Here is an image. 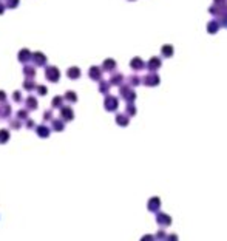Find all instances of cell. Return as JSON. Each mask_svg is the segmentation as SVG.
Segmentation results:
<instances>
[{
  "label": "cell",
  "instance_id": "obj_1",
  "mask_svg": "<svg viewBox=\"0 0 227 241\" xmlns=\"http://www.w3.org/2000/svg\"><path fill=\"white\" fill-rule=\"evenodd\" d=\"M45 76H46V79L50 80V82H57L59 77H60V73H59V70H57L56 66H46Z\"/></svg>",
  "mask_w": 227,
  "mask_h": 241
},
{
  "label": "cell",
  "instance_id": "obj_2",
  "mask_svg": "<svg viewBox=\"0 0 227 241\" xmlns=\"http://www.w3.org/2000/svg\"><path fill=\"white\" fill-rule=\"evenodd\" d=\"M33 59L36 62V65H39V66H43V65H45V62H46V57L43 56L42 53H34Z\"/></svg>",
  "mask_w": 227,
  "mask_h": 241
},
{
  "label": "cell",
  "instance_id": "obj_3",
  "mask_svg": "<svg viewBox=\"0 0 227 241\" xmlns=\"http://www.w3.org/2000/svg\"><path fill=\"white\" fill-rule=\"evenodd\" d=\"M60 116L64 118L65 120H71L74 118V114H73V110L71 108H62V111H60Z\"/></svg>",
  "mask_w": 227,
  "mask_h": 241
},
{
  "label": "cell",
  "instance_id": "obj_4",
  "mask_svg": "<svg viewBox=\"0 0 227 241\" xmlns=\"http://www.w3.org/2000/svg\"><path fill=\"white\" fill-rule=\"evenodd\" d=\"M37 135L40 136V138H48V136H50V128H48L46 125L37 127Z\"/></svg>",
  "mask_w": 227,
  "mask_h": 241
},
{
  "label": "cell",
  "instance_id": "obj_5",
  "mask_svg": "<svg viewBox=\"0 0 227 241\" xmlns=\"http://www.w3.org/2000/svg\"><path fill=\"white\" fill-rule=\"evenodd\" d=\"M29 57H33V54H31L28 50H22V51L19 53V60H20V62H28Z\"/></svg>",
  "mask_w": 227,
  "mask_h": 241
},
{
  "label": "cell",
  "instance_id": "obj_6",
  "mask_svg": "<svg viewBox=\"0 0 227 241\" xmlns=\"http://www.w3.org/2000/svg\"><path fill=\"white\" fill-rule=\"evenodd\" d=\"M79 76H81V70H79V68L73 66V68L68 70V77H70V79H77Z\"/></svg>",
  "mask_w": 227,
  "mask_h": 241
},
{
  "label": "cell",
  "instance_id": "obj_7",
  "mask_svg": "<svg viewBox=\"0 0 227 241\" xmlns=\"http://www.w3.org/2000/svg\"><path fill=\"white\" fill-rule=\"evenodd\" d=\"M26 107H28L29 110H31V108H37V101H36L33 96L26 97Z\"/></svg>",
  "mask_w": 227,
  "mask_h": 241
},
{
  "label": "cell",
  "instance_id": "obj_8",
  "mask_svg": "<svg viewBox=\"0 0 227 241\" xmlns=\"http://www.w3.org/2000/svg\"><path fill=\"white\" fill-rule=\"evenodd\" d=\"M10 139V131L8 130H0V144H5Z\"/></svg>",
  "mask_w": 227,
  "mask_h": 241
},
{
  "label": "cell",
  "instance_id": "obj_9",
  "mask_svg": "<svg viewBox=\"0 0 227 241\" xmlns=\"http://www.w3.org/2000/svg\"><path fill=\"white\" fill-rule=\"evenodd\" d=\"M64 122H62V120H59V119H54L53 120V128H54V130H57V131H62L64 130Z\"/></svg>",
  "mask_w": 227,
  "mask_h": 241
},
{
  "label": "cell",
  "instance_id": "obj_10",
  "mask_svg": "<svg viewBox=\"0 0 227 241\" xmlns=\"http://www.w3.org/2000/svg\"><path fill=\"white\" fill-rule=\"evenodd\" d=\"M90 77L91 79H99L101 77V70L96 68V66H93V68L90 70Z\"/></svg>",
  "mask_w": 227,
  "mask_h": 241
},
{
  "label": "cell",
  "instance_id": "obj_11",
  "mask_svg": "<svg viewBox=\"0 0 227 241\" xmlns=\"http://www.w3.org/2000/svg\"><path fill=\"white\" fill-rule=\"evenodd\" d=\"M23 87H25V90H28V91L34 90V88H37V85H36V84L33 82V80H29V79H26V80H25Z\"/></svg>",
  "mask_w": 227,
  "mask_h": 241
},
{
  "label": "cell",
  "instance_id": "obj_12",
  "mask_svg": "<svg viewBox=\"0 0 227 241\" xmlns=\"http://www.w3.org/2000/svg\"><path fill=\"white\" fill-rule=\"evenodd\" d=\"M65 99L70 101V102H76V101H77V96H76L74 91H66L65 93Z\"/></svg>",
  "mask_w": 227,
  "mask_h": 241
},
{
  "label": "cell",
  "instance_id": "obj_13",
  "mask_svg": "<svg viewBox=\"0 0 227 241\" xmlns=\"http://www.w3.org/2000/svg\"><path fill=\"white\" fill-rule=\"evenodd\" d=\"M23 73L28 76V77H33V76L36 74V70L33 68V66H25V68H23Z\"/></svg>",
  "mask_w": 227,
  "mask_h": 241
},
{
  "label": "cell",
  "instance_id": "obj_14",
  "mask_svg": "<svg viewBox=\"0 0 227 241\" xmlns=\"http://www.w3.org/2000/svg\"><path fill=\"white\" fill-rule=\"evenodd\" d=\"M62 101H64V97H60V96H56L54 97V101H53V107H60L62 105Z\"/></svg>",
  "mask_w": 227,
  "mask_h": 241
},
{
  "label": "cell",
  "instance_id": "obj_15",
  "mask_svg": "<svg viewBox=\"0 0 227 241\" xmlns=\"http://www.w3.org/2000/svg\"><path fill=\"white\" fill-rule=\"evenodd\" d=\"M46 87H42V85H37V93L39 94H46Z\"/></svg>",
  "mask_w": 227,
  "mask_h": 241
},
{
  "label": "cell",
  "instance_id": "obj_16",
  "mask_svg": "<svg viewBox=\"0 0 227 241\" xmlns=\"http://www.w3.org/2000/svg\"><path fill=\"white\" fill-rule=\"evenodd\" d=\"M104 66H105L107 70H108V68H113V66H114V64H113V60H105Z\"/></svg>",
  "mask_w": 227,
  "mask_h": 241
},
{
  "label": "cell",
  "instance_id": "obj_17",
  "mask_svg": "<svg viewBox=\"0 0 227 241\" xmlns=\"http://www.w3.org/2000/svg\"><path fill=\"white\" fill-rule=\"evenodd\" d=\"M17 5H19V0H11V2H8V6L10 8H16Z\"/></svg>",
  "mask_w": 227,
  "mask_h": 241
},
{
  "label": "cell",
  "instance_id": "obj_18",
  "mask_svg": "<svg viewBox=\"0 0 227 241\" xmlns=\"http://www.w3.org/2000/svg\"><path fill=\"white\" fill-rule=\"evenodd\" d=\"M17 116H19V119H25V118H26V116H28V113H26V111H25V110H23V111H22V110H20V111H19V114H17Z\"/></svg>",
  "mask_w": 227,
  "mask_h": 241
},
{
  "label": "cell",
  "instance_id": "obj_19",
  "mask_svg": "<svg viewBox=\"0 0 227 241\" xmlns=\"http://www.w3.org/2000/svg\"><path fill=\"white\" fill-rule=\"evenodd\" d=\"M12 96H14V101H16V102H20V101H22V99H20V93H19V91H16Z\"/></svg>",
  "mask_w": 227,
  "mask_h": 241
},
{
  "label": "cell",
  "instance_id": "obj_20",
  "mask_svg": "<svg viewBox=\"0 0 227 241\" xmlns=\"http://www.w3.org/2000/svg\"><path fill=\"white\" fill-rule=\"evenodd\" d=\"M51 116H53V113H51V111H46V113L45 114H43V119H51Z\"/></svg>",
  "mask_w": 227,
  "mask_h": 241
},
{
  "label": "cell",
  "instance_id": "obj_21",
  "mask_svg": "<svg viewBox=\"0 0 227 241\" xmlns=\"http://www.w3.org/2000/svg\"><path fill=\"white\" fill-rule=\"evenodd\" d=\"M5 97H6V94H5L3 91H0V102H3V101H5Z\"/></svg>",
  "mask_w": 227,
  "mask_h": 241
},
{
  "label": "cell",
  "instance_id": "obj_22",
  "mask_svg": "<svg viewBox=\"0 0 227 241\" xmlns=\"http://www.w3.org/2000/svg\"><path fill=\"white\" fill-rule=\"evenodd\" d=\"M20 125H19V122L17 120H12V128H19Z\"/></svg>",
  "mask_w": 227,
  "mask_h": 241
},
{
  "label": "cell",
  "instance_id": "obj_23",
  "mask_svg": "<svg viewBox=\"0 0 227 241\" xmlns=\"http://www.w3.org/2000/svg\"><path fill=\"white\" fill-rule=\"evenodd\" d=\"M3 10H5V6H3L2 3H0V14H3Z\"/></svg>",
  "mask_w": 227,
  "mask_h": 241
},
{
  "label": "cell",
  "instance_id": "obj_24",
  "mask_svg": "<svg viewBox=\"0 0 227 241\" xmlns=\"http://www.w3.org/2000/svg\"><path fill=\"white\" fill-rule=\"evenodd\" d=\"M33 124H34L33 120H28V127H29V128H33Z\"/></svg>",
  "mask_w": 227,
  "mask_h": 241
}]
</instances>
